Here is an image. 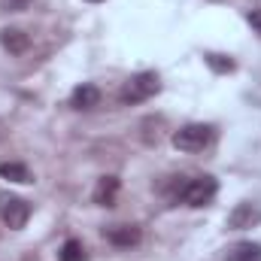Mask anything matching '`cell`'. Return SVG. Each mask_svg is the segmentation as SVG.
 I'll list each match as a JSON object with an SVG mask.
<instances>
[{
	"label": "cell",
	"mask_w": 261,
	"mask_h": 261,
	"mask_svg": "<svg viewBox=\"0 0 261 261\" xmlns=\"http://www.w3.org/2000/svg\"><path fill=\"white\" fill-rule=\"evenodd\" d=\"M161 91V79L158 73H137L130 76L122 88V103H143L149 97H155Z\"/></svg>",
	"instance_id": "cell-1"
},
{
	"label": "cell",
	"mask_w": 261,
	"mask_h": 261,
	"mask_svg": "<svg viewBox=\"0 0 261 261\" xmlns=\"http://www.w3.org/2000/svg\"><path fill=\"white\" fill-rule=\"evenodd\" d=\"M210 140H213V128L210 125H186V128H179L173 134L170 143L179 152H203L210 146Z\"/></svg>",
	"instance_id": "cell-2"
},
{
	"label": "cell",
	"mask_w": 261,
	"mask_h": 261,
	"mask_svg": "<svg viewBox=\"0 0 261 261\" xmlns=\"http://www.w3.org/2000/svg\"><path fill=\"white\" fill-rule=\"evenodd\" d=\"M0 219L9 225V228H24L28 219H31V203L18 195H0Z\"/></svg>",
	"instance_id": "cell-3"
},
{
	"label": "cell",
	"mask_w": 261,
	"mask_h": 261,
	"mask_svg": "<svg viewBox=\"0 0 261 261\" xmlns=\"http://www.w3.org/2000/svg\"><path fill=\"white\" fill-rule=\"evenodd\" d=\"M216 192H219V182L213 176H197L182 189V200L189 206H206V203H213Z\"/></svg>",
	"instance_id": "cell-4"
},
{
	"label": "cell",
	"mask_w": 261,
	"mask_h": 261,
	"mask_svg": "<svg viewBox=\"0 0 261 261\" xmlns=\"http://www.w3.org/2000/svg\"><path fill=\"white\" fill-rule=\"evenodd\" d=\"M255 225H261V203H255V200H243L228 213V228L231 231H246V228H255Z\"/></svg>",
	"instance_id": "cell-5"
},
{
	"label": "cell",
	"mask_w": 261,
	"mask_h": 261,
	"mask_svg": "<svg viewBox=\"0 0 261 261\" xmlns=\"http://www.w3.org/2000/svg\"><path fill=\"white\" fill-rule=\"evenodd\" d=\"M0 46H3L9 55H21V52H28L31 37H28L21 28H3V31H0Z\"/></svg>",
	"instance_id": "cell-6"
},
{
	"label": "cell",
	"mask_w": 261,
	"mask_h": 261,
	"mask_svg": "<svg viewBox=\"0 0 261 261\" xmlns=\"http://www.w3.org/2000/svg\"><path fill=\"white\" fill-rule=\"evenodd\" d=\"M119 176H100L97 189H94V203L97 206H113L116 203V195H119Z\"/></svg>",
	"instance_id": "cell-7"
},
{
	"label": "cell",
	"mask_w": 261,
	"mask_h": 261,
	"mask_svg": "<svg viewBox=\"0 0 261 261\" xmlns=\"http://www.w3.org/2000/svg\"><path fill=\"white\" fill-rule=\"evenodd\" d=\"M97 103H100V91H97V85H88V82L79 85L70 97V107H76V110H91Z\"/></svg>",
	"instance_id": "cell-8"
},
{
	"label": "cell",
	"mask_w": 261,
	"mask_h": 261,
	"mask_svg": "<svg viewBox=\"0 0 261 261\" xmlns=\"http://www.w3.org/2000/svg\"><path fill=\"white\" fill-rule=\"evenodd\" d=\"M107 240L116 246H137L140 243V228L137 225H116L107 231Z\"/></svg>",
	"instance_id": "cell-9"
},
{
	"label": "cell",
	"mask_w": 261,
	"mask_h": 261,
	"mask_svg": "<svg viewBox=\"0 0 261 261\" xmlns=\"http://www.w3.org/2000/svg\"><path fill=\"white\" fill-rule=\"evenodd\" d=\"M0 176H3V179H9V182H18V186H28V182H34L31 170H28L24 164H15V161H6V164H0Z\"/></svg>",
	"instance_id": "cell-10"
},
{
	"label": "cell",
	"mask_w": 261,
	"mask_h": 261,
	"mask_svg": "<svg viewBox=\"0 0 261 261\" xmlns=\"http://www.w3.org/2000/svg\"><path fill=\"white\" fill-rule=\"evenodd\" d=\"M228 261H261V246L246 240V243H237L228 249Z\"/></svg>",
	"instance_id": "cell-11"
},
{
	"label": "cell",
	"mask_w": 261,
	"mask_h": 261,
	"mask_svg": "<svg viewBox=\"0 0 261 261\" xmlns=\"http://www.w3.org/2000/svg\"><path fill=\"white\" fill-rule=\"evenodd\" d=\"M61 261H85V249L79 240H67L61 249Z\"/></svg>",
	"instance_id": "cell-12"
},
{
	"label": "cell",
	"mask_w": 261,
	"mask_h": 261,
	"mask_svg": "<svg viewBox=\"0 0 261 261\" xmlns=\"http://www.w3.org/2000/svg\"><path fill=\"white\" fill-rule=\"evenodd\" d=\"M206 64L213 67L216 73H231V70L237 67L231 58H225V55H216V52H210V55H206Z\"/></svg>",
	"instance_id": "cell-13"
},
{
	"label": "cell",
	"mask_w": 261,
	"mask_h": 261,
	"mask_svg": "<svg viewBox=\"0 0 261 261\" xmlns=\"http://www.w3.org/2000/svg\"><path fill=\"white\" fill-rule=\"evenodd\" d=\"M246 18H249V24L255 28V34H261V9H252V12H249Z\"/></svg>",
	"instance_id": "cell-14"
},
{
	"label": "cell",
	"mask_w": 261,
	"mask_h": 261,
	"mask_svg": "<svg viewBox=\"0 0 261 261\" xmlns=\"http://www.w3.org/2000/svg\"><path fill=\"white\" fill-rule=\"evenodd\" d=\"M88 3H103V0H88Z\"/></svg>",
	"instance_id": "cell-15"
}]
</instances>
